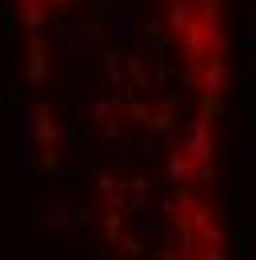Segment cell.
<instances>
[{"instance_id": "8992f818", "label": "cell", "mask_w": 256, "mask_h": 260, "mask_svg": "<svg viewBox=\"0 0 256 260\" xmlns=\"http://www.w3.org/2000/svg\"><path fill=\"white\" fill-rule=\"evenodd\" d=\"M76 220V204L72 200H44V224L52 232H68Z\"/></svg>"}, {"instance_id": "3957f363", "label": "cell", "mask_w": 256, "mask_h": 260, "mask_svg": "<svg viewBox=\"0 0 256 260\" xmlns=\"http://www.w3.org/2000/svg\"><path fill=\"white\" fill-rule=\"evenodd\" d=\"M180 136H184V152H188L196 164H204V160H212V156H216L212 124H208L204 116H188V120H184V128H180Z\"/></svg>"}, {"instance_id": "83f0119b", "label": "cell", "mask_w": 256, "mask_h": 260, "mask_svg": "<svg viewBox=\"0 0 256 260\" xmlns=\"http://www.w3.org/2000/svg\"><path fill=\"white\" fill-rule=\"evenodd\" d=\"M252 4H256V0H252Z\"/></svg>"}, {"instance_id": "9a60e30c", "label": "cell", "mask_w": 256, "mask_h": 260, "mask_svg": "<svg viewBox=\"0 0 256 260\" xmlns=\"http://www.w3.org/2000/svg\"><path fill=\"white\" fill-rule=\"evenodd\" d=\"M128 208H132L136 216H156V212H160V204H156V200H152V196H148V192L132 196V200H128Z\"/></svg>"}, {"instance_id": "603a6c76", "label": "cell", "mask_w": 256, "mask_h": 260, "mask_svg": "<svg viewBox=\"0 0 256 260\" xmlns=\"http://www.w3.org/2000/svg\"><path fill=\"white\" fill-rule=\"evenodd\" d=\"M128 188H132V196L148 192V176H132V180H128Z\"/></svg>"}, {"instance_id": "d4e9b609", "label": "cell", "mask_w": 256, "mask_h": 260, "mask_svg": "<svg viewBox=\"0 0 256 260\" xmlns=\"http://www.w3.org/2000/svg\"><path fill=\"white\" fill-rule=\"evenodd\" d=\"M100 128H104V136H108V140H112V136H120V124H116V120H104Z\"/></svg>"}, {"instance_id": "cb8c5ba5", "label": "cell", "mask_w": 256, "mask_h": 260, "mask_svg": "<svg viewBox=\"0 0 256 260\" xmlns=\"http://www.w3.org/2000/svg\"><path fill=\"white\" fill-rule=\"evenodd\" d=\"M76 248H80V224L68 228V252H76Z\"/></svg>"}, {"instance_id": "9c48e42d", "label": "cell", "mask_w": 256, "mask_h": 260, "mask_svg": "<svg viewBox=\"0 0 256 260\" xmlns=\"http://www.w3.org/2000/svg\"><path fill=\"white\" fill-rule=\"evenodd\" d=\"M164 168H168V180H172V184H180V188H188L192 180H196V160H192L188 152H172Z\"/></svg>"}, {"instance_id": "5b68a950", "label": "cell", "mask_w": 256, "mask_h": 260, "mask_svg": "<svg viewBox=\"0 0 256 260\" xmlns=\"http://www.w3.org/2000/svg\"><path fill=\"white\" fill-rule=\"evenodd\" d=\"M24 80H28V88H36V92H44V88H48V80H52L40 32H32V40H28V72H24Z\"/></svg>"}, {"instance_id": "44dd1931", "label": "cell", "mask_w": 256, "mask_h": 260, "mask_svg": "<svg viewBox=\"0 0 256 260\" xmlns=\"http://www.w3.org/2000/svg\"><path fill=\"white\" fill-rule=\"evenodd\" d=\"M140 152H144L148 160H152V156H156V152H160V140H156V136H152V132H148V136L140 140Z\"/></svg>"}, {"instance_id": "4316f807", "label": "cell", "mask_w": 256, "mask_h": 260, "mask_svg": "<svg viewBox=\"0 0 256 260\" xmlns=\"http://www.w3.org/2000/svg\"><path fill=\"white\" fill-rule=\"evenodd\" d=\"M48 4H76V0H48Z\"/></svg>"}, {"instance_id": "4fadbf2b", "label": "cell", "mask_w": 256, "mask_h": 260, "mask_svg": "<svg viewBox=\"0 0 256 260\" xmlns=\"http://www.w3.org/2000/svg\"><path fill=\"white\" fill-rule=\"evenodd\" d=\"M124 208H108V216H104V240L108 244H116L120 240V232H124V216H120Z\"/></svg>"}, {"instance_id": "ba28073f", "label": "cell", "mask_w": 256, "mask_h": 260, "mask_svg": "<svg viewBox=\"0 0 256 260\" xmlns=\"http://www.w3.org/2000/svg\"><path fill=\"white\" fill-rule=\"evenodd\" d=\"M108 32H112V40H120V44H132L136 32H140V8L116 12V16H112V24H108Z\"/></svg>"}, {"instance_id": "8fae6325", "label": "cell", "mask_w": 256, "mask_h": 260, "mask_svg": "<svg viewBox=\"0 0 256 260\" xmlns=\"http://www.w3.org/2000/svg\"><path fill=\"white\" fill-rule=\"evenodd\" d=\"M96 192H100V200L108 204V208H124L128 204V180H112V176H100L96 180Z\"/></svg>"}, {"instance_id": "7a4b0ae2", "label": "cell", "mask_w": 256, "mask_h": 260, "mask_svg": "<svg viewBox=\"0 0 256 260\" xmlns=\"http://www.w3.org/2000/svg\"><path fill=\"white\" fill-rule=\"evenodd\" d=\"M36 112L40 104L24 100L12 112V164L16 168H32V140H36Z\"/></svg>"}, {"instance_id": "6da1fadb", "label": "cell", "mask_w": 256, "mask_h": 260, "mask_svg": "<svg viewBox=\"0 0 256 260\" xmlns=\"http://www.w3.org/2000/svg\"><path fill=\"white\" fill-rule=\"evenodd\" d=\"M96 40V24L88 20H68V24H52L48 28V44H52V52H56V60L64 68L76 60V52L84 48V44H92Z\"/></svg>"}, {"instance_id": "7c38bea8", "label": "cell", "mask_w": 256, "mask_h": 260, "mask_svg": "<svg viewBox=\"0 0 256 260\" xmlns=\"http://www.w3.org/2000/svg\"><path fill=\"white\" fill-rule=\"evenodd\" d=\"M164 24H168V32L180 40V36L192 28V12H188V4H184V0H172V4H168V12H164Z\"/></svg>"}, {"instance_id": "30bf717a", "label": "cell", "mask_w": 256, "mask_h": 260, "mask_svg": "<svg viewBox=\"0 0 256 260\" xmlns=\"http://www.w3.org/2000/svg\"><path fill=\"white\" fill-rule=\"evenodd\" d=\"M16 8H20V24L28 32H40L48 24V0H16Z\"/></svg>"}, {"instance_id": "2e32d148", "label": "cell", "mask_w": 256, "mask_h": 260, "mask_svg": "<svg viewBox=\"0 0 256 260\" xmlns=\"http://www.w3.org/2000/svg\"><path fill=\"white\" fill-rule=\"evenodd\" d=\"M160 28H168V24H164V16H160V12H148V8H140V32L156 36Z\"/></svg>"}, {"instance_id": "5bb4252c", "label": "cell", "mask_w": 256, "mask_h": 260, "mask_svg": "<svg viewBox=\"0 0 256 260\" xmlns=\"http://www.w3.org/2000/svg\"><path fill=\"white\" fill-rule=\"evenodd\" d=\"M104 76H108V84H124V68H120V56L116 52H104Z\"/></svg>"}, {"instance_id": "277c9868", "label": "cell", "mask_w": 256, "mask_h": 260, "mask_svg": "<svg viewBox=\"0 0 256 260\" xmlns=\"http://www.w3.org/2000/svg\"><path fill=\"white\" fill-rule=\"evenodd\" d=\"M224 76H228V68H224V60L216 56V52H212V56L204 60V72H200V96H204V116H212V112H220Z\"/></svg>"}, {"instance_id": "ac0fdd59", "label": "cell", "mask_w": 256, "mask_h": 260, "mask_svg": "<svg viewBox=\"0 0 256 260\" xmlns=\"http://www.w3.org/2000/svg\"><path fill=\"white\" fill-rule=\"evenodd\" d=\"M256 160V132H248V140H240V164Z\"/></svg>"}, {"instance_id": "7402d4cb", "label": "cell", "mask_w": 256, "mask_h": 260, "mask_svg": "<svg viewBox=\"0 0 256 260\" xmlns=\"http://www.w3.org/2000/svg\"><path fill=\"white\" fill-rule=\"evenodd\" d=\"M200 260H228L220 252V244H204V252H200Z\"/></svg>"}, {"instance_id": "52a82bcc", "label": "cell", "mask_w": 256, "mask_h": 260, "mask_svg": "<svg viewBox=\"0 0 256 260\" xmlns=\"http://www.w3.org/2000/svg\"><path fill=\"white\" fill-rule=\"evenodd\" d=\"M188 224L196 228V236H200V244H220V240H224L220 224H216V220H212V212H208V208H200V204L192 208Z\"/></svg>"}, {"instance_id": "d6986e66", "label": "cell", "mask_w": 256, "mask_h": 260, "mask_svg": "<svg viewBox=\"0 0 256 260\" xmlns=\"http://www.w3.org/2000/svg\"><path fill=\"white\" fill-rule=\"evenodd\" d=\"M156 216H136V224H132V232H136V236H148V232H156Z\"/></svg>"}, {"instance_id": "484cf974", "label": "cell", "mask_w": 256, "mask_h": 260, "mask_svg": "<svg viewBox=\"0 0 256 260\" xmlns=\"http://www.w3.org/2000/svg\"><path fill=\"white\" fill-rule=\"evenodd\" d=\"M248 76H256V40L248 44Z\"/></svg>"}, {"instance_id": "ffe728a7", "label": "cell", "mask_w": 256, "mask_h": 260, "mask_svg": "<svg viewBox=\"0 0 256 260\" xmlns=\"http://www.w3.org/2000/svg\"><path fill=\"white\" fill-rule=\"evenodd\" d=\"M128 116H132L136 124H148V120H152V116H148V108H144L140 100H132V104H128Z\"/></svg>"}, {"instance_id": "e0dca14e", "label": "cell", "mask_w": 256, "mask_h": 260, "mask_svg": "<svg viewBox=\"0 0 256 260\" xmlns=\"http://www.w3.org/2000/svg\"><path fill=\"white\" fill-rule=\"evenodd\" d=\"M196 180H200V184H216V180H220V168H216L212 160L196 164Z\"/></svg>"}]
</instances>
